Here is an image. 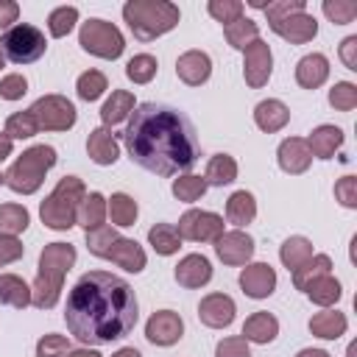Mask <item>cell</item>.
<instances>
[{"mask_svg": "<svg viewBox=\"0 0 357 357\" xmlns=\"http://www.w3.org/2000/svg\"><path fill=\"white\" fill-rule=\"evenodd\" d=\"M139 307L134 287L106 271L84 273L67 296L64 321L70 335L84 346L123 340L137 326Z\"/></svg>", "mask_w": 357, "mask_h": 357, "instance_id": "6da1fadb", "label": "cell"}, {"mask_svg": "<svg viewBox=\"0 0 357 357\" xmlns=\"http://www.w3.org/2000/svg\"><path fill=\"white\" fill-rule=\"evenodd\" d=\"M123 142L131 162L156 176H176L198 162V139L192 123L178 109L165 103L134 106L123 131Z\"/></svg>", "mask_w": 357, "mask_h": 357, "instance_id": "7a4b0ae2", "label": "cell"}, {"mask_svg": "<svg viewBox=\"0 0 357 357\" xmlns=\"http://www.w3.org/2000/svg\"><path fill=\"white\" fill-rule=\"evenodd\" d=\"M75 265V248L70 243H47L39 254L36 279L31 287V304L36 310H53L61 298L67 271Z\"/></svg>", "mask_w": 357, "mask_h": 357, "instance_id": "3957f363", "label": "cell"}, {"mask_svg": "<svg viewBox=\"0 0 357 357\" xmlns=\"http://www.w3.org/2000/svg\"><path fill=\"white\" fill-rule=\"evenodd\" d=\"M123 20L139 42H151L167 31H173L181 20L176 3L167 0H128L123 6Z\"/></svg>", "mask_w": 357, "mask_h": 357, "instance_id": "277c9868", "label": "cell"}, {"mask_svg": "<svg viewBox=\"0 0 357 357\" xmlns=\"http://www.w3.org/2000/svg\"><path fill=\"white\" fill-rule=\"evenodd\" d=\"M84 195H86V187H84V181L78 176L59 178V184L53 187V192L39 206L42 223L47 229L67 231L70 226H75V212H78V204L84 201Z\"/></svg>", "mask_w": 357, "mask_h": 357, "instance_id": "5b68a950", "label": "cell"}, {"mask_svg": "<svg viewBox=\"0 0 357 357\" xmlns=\"http://www.w3.org/2000/svg\"><path fill=\"white\" fill-rule=\"evenodd\" d=\"M53 165H56V148H50V145H31L6 170V184L14 192H20V195H31V192H36L42 187L45 173Z\"/></svg>", "mask_w": 357, "mask_h": 357, "instance_id": "8992f818", "label": "cell"}, {"mask_svg": "<svg viewBox=\"0 0 357 357\" xmlns=\"http://www.w3.org/2000/svg\"><path fill=\"white\" fill-rule=\"evenodd\" d=\"M78 45L86 53H92L98 59H109V61L120 59L126 50V39H123L120 28L106 20H86L78 31Z\"/></svg>", "mask_w": 357, "mask_h": 357, "instance_id": "52a82bcc", "label": "cell"}, {"mask_svg": "<svg viewBox=\"0 0 357 357\" xmlns=\"http://www.w3.org/2000/svg\"><path fill=\"white\" fill-rule=\"evenodd\" d=\"M45 47H47L45 33L36 25H28V22H20V25L8 28L0 36V50L14 64H31V61L42 59L45 56Z\"/></svg>", "mask_w": 357, "mask_h": 357, "instance_id": "ba28073f", "label": "cell"}, {"mask_svg": "<svg viewBox=\"0 0 357 357\" xmlns=\"http://www.w3.org/2000/svg\"><path fill=\"white\" fill-rule=\"evenodd\" d=\"M31 114L39 126V131H70L78 120V112L75 106L64 98V95H42L33 106H31Z\"/></svg>", "mask_w": 357, "mask_h": 357, "instance_id": "9c48e42d", "label": "cell"}, {"mask_svg": "<svg viewBox=\"0 0 357 357\" xmlns=\"http://www.w3.org/2000/svg\"><path fill=\"white\" fill-rule=\"evenodd\" d=\"M181 240H192V243H215L223 234V218L206 209H187L178 218L176 226Z\"/></svg>", "mask_w": 357, "mask_h": 357, "instance_id": "30bf717a", "label": "cell"}, {"mask_svg": "<svg viewBox=\"0 0 357 357\" xmlns=\"http://www.w3.org/2000/svg\"><path fill=\"white\" fill-rule=\"evenodd\" d=\"M243 75H245V84L251 89H259L268 84L271 78V70H273V53H271V45L265 39H254L245 50H243Z\"/></svg>", "mask_w": 357, "mask_h": 357, "instance_id": "8fae6325", "label": "cell"}, {"mask_svg": "<svg viewBox=\"0 0 357 357\" xmlns=\"http://www.w3.org/2000/svg\"><path fill=\"white\" fill-rule=\"evenodd\" d=\"M254 237L245 234L243 229H231V231H223L218 240H215V254L223 265H248L251 257H254Z\"/></svg>", "mask_w": 357, "mask_h": 357, "instance_id": "7c38bea8", "label": "cell"}, {"mask_svg": "<svg viewBox=\"0 0 357 357\" xmlns=\"http://www.w3.org/2000/svg\"><path fill=\"white\" fill-rule=\"evenodd\" d=\"M181 335H184V321L173 310H159L145 324V337L153 346H173L181 340Z\"/></svg>", "mask_w": 357, "mask_h": 357, "instance_id": "4fadbf2b", "label": "cell"}, {"mask_svg": "<svg viewBox=\"0 0 357 357\" xmlns=\"http://www.w3.org/2000/svg\"><path fill=\"white\" fill-rule=\"evenodd\" d=\"M234 312H237L234 298L226 296V293H209V296H204L201 304H198V318H201V324L209 326V329H223V326H229V324L234 321Z\"/></svg>", "mask_w": 357, "mask_h": 357, "instance_id": "5bb4252c", "label": "cell"}, {"mask_svg": "<svg viewBox=\"0 0 357 357\" xmlns=\"http://www.w3.org/2000/svg\"><path fill=\"white\" fill-rule=\"evenodd\" d=\"M240 287L248 298H268L276 290V271L268 262H251L240 271Z\"/></svg>", "mask_w": 357, "mask_h": 357, "instance_id": "9a60e30c", "label": "cell"}, {"mask_svg": "<svg viewBox=\"0 0 357 357\" xmlns=\"http://www.w3.org/2000/svg\"><path fill=\"white\" fill-rule=\"evenodd\" d=\"M271 31L279 33V36H282L284 42H290V45H304V42L315 39V33H318V20H315L312 14H307V11H298V14H293V17H284V20L273 22Z\"/></svg>", "mask_w": 357, "mask_h": 357, "instance_id": "2e32d148", "label": "cell"}, {"mask_svg": "<svg viewBox=\"0 0 357 357\" xmlns=\"http://www.w3.org/2000/svg\"><path fill=\"white\" fill-rule=\"evenodd\" d=\"M176 75L187 86H201L212 75V59L204 50H187L176 59Z\"/></svg>", "mask_w": 357, "mask_h": 357, "instance_id": "e0dca14e", "label": "cell"}, {"mask_svg": "<svg viewBox=\"0 0 357 357\" xmlns=\"http://www.w3.org/2000/svg\"><path fill=\"white\" fill-rule=\"evenodd\" d=\"M276 159H279V167H282L284 173L298 176V173H304V170L310 167L312 153H310V148H307V139H301V137H287V139L279 142Z\"/></svg>", "mask_w": 357, "mask_h": 357, "instance_id": "ac0fdd59", "label": "cell"}, {"mask_svg": "<svg viewBox=\"0 0 357 357\" xmlns=\"http://www.w3.org/2000/svg\"><path fill=\"white\" fill-rule=\"evenodd\" d=\"M173 276H176V282L181 287L195 290V287H204L212 279V265H209V259L204 254H187V257L178 259Z\"/></svg>", "mask_w": 357, "mask_h": 357, "instance_id": "d6986e66", "label": "cell"}, {"mask_svg": "<svg viewBox=\"0 0 357 357\" xmlns=\"http://www.w3.org/2000/svg\"><path fill=\"white\" fill-rule=\"evenodd\" d=\"M106 259H112L114 265H120V268L128 271V273H139V271L145 268V262H148L142 245H139L137 240H128V237H117V240L112 243Z\"/></svg>", "mask_w": 357, "mask_h": 357, "instance_id": "ffe728a7", "label": "cell"}, {"mask_svg": "<svg viewBox=\"0 0 357 357\" xmlns=\"http://www.w3.org/2000/svg\"><path fill=\"white\" fill-rule=\"evenodd\" d=\"M287 120H290V109H287L282 100H276V98L259 100V103L254 106V123H257V128L265 131V134L282 131V128L287 126Z\"/></svg>", "mask_w": 357, "mask_h": 357, "instance_id": "44dd1931", "label": "cell"}, {"mask_svg": "<svg viewBox=\"0 0 357 357\" xmlns=\"http://www.w3.org/2000/svg\"><path fill=\"white\" fill-rule=\"evenodd\" d=\"M86 153H89V159L95 162V165H114L117 162V156H120V145H117V139H114V134L109 131V128H95V131H89V137H86Z\"/></svg>", "mask_w": 357, "mask_h": 357, "instance_id": "7402d4cb", "label": "cell"}, {"mask_svg": "<svg viewBox=\"0 0 357 357\" xmlns=\"http://www.w3.org/2000/svg\"><path fill=\"white\" fill-rule=\"evenodd\" d=\"M329 78V61L324 53H310L296 64V81L304 89H318Z\"/></svg>", "mask_w": 357, "mask_h": 357, "instance_id": "603a6c76", "label": "cell"}, {"mask_svg": "<svg viewBox=\"0 0 357 357\" xmlns=\"http://www.w3.org/2000/svg\"><path fill=\"white\" fill-rule=\"evenodd\" d=\"M276 335H279V321H276L271 312H262V310H259V312L248 315L245 324H243V337H245L248 343L268 346V343L276 340Z\"/></svg>", "mask_w": 357, "mask_h": 357, "instance_id": "cb8c5ba5", "label": "cell"}, {"mask_svg": "<svg viewBox=\"0 0 357 357\" xmlns=\"http://www.w3.org/2000/svg\"><path fill=\"white\" fill-rule=\"evenodd\" d=\"M340 145H343V131L337 126H318L307 137V148L318 159H332Z\"/></svg>", "mask_w": 357, "mask_h": 357, "instance_id": "d4e9b609", "label": "cell"}, {"mask_svg": "<svg viewBox=\"0 0 357 357\" xmlns=\"http://www.w3.org/2000/svg\"><path fill=\"white\" fill-rule=\"evenodd\" d=\"M346 326H349L346 315L332 310V307H326L324 312H315L310 318V332L321 340H337L340 335H346Z\"/></svg>", "mask_w": 357, "mask_h": 357, "instance_id": "484cf974", "label": "cell"}, {"mask_svg": "<svg viewBox=\"0 0 357 357\" xmlns=\"http://www.w3.org/2000/svg\"><path fill=\"white\" fill-rule=\"evenodd\" d=\"M131 112H134V95H131L128 89H114L112 98L100 106L103 128H114V126H120L123 120H128Z\"/></svg>", "mask_w": 357, "mask_h": 357, "instance_id": "4316f807", "label": "cell"}, {"mask_svg": "<svg viewBox=\"0 0 357 357\" xmlns=\"http://www.w3.org/2000/svg\"><path fill=\"white\" fill-rule=\"evenodd\" d=\"M0 304L14 310H25L31 304V287L17 273H0Z\"/></svg>", "mask_w": 357, "mask_h": 357, "instance_id": "83f0119b", "label": "cell"}, {"mask_svg": "<svg viewBox=\"0 0 357 357\" xmlns=\"http://www.w3.org/2000/svg\"><path fill=\"white\" fill-rule=\"evenodd\" d=\"M106 215L112 218L114 226L128 229V226H134V220L139 215V206L128 192H112V198H106Z\"/></svg>", "mask_w": 357, "mask_h": 357, "instance_id": "f1b7e54d", "label": "cell"}, {"mask_svg": "<svg viewBox=\"0 0 357 357\" xmlns=\"http://www.w3.org/2000/svg\"><path fill=\"white\" fill-rule=\"evenodd\" d=\"M106 220V198L100 192H86L84 201L78 204V212H75V223L84 226L86 231L103 226Z\"/></svg>", "mask_w": 357, "mask_h": 357, "instance_id": "f546056e", "label": "cell"}, {"mask_svg": "<svg viewBox=\"0 0 357 357\" xmlns=\"http://www.w3.org/2000/svg\"><path fill=\"white\" fill-rule=\"evenodd\" d=\"M226 218L234 226H248L257 218V201H254V195L248 190L231 192L229 201H226Z\"/></svg>", "mask_w": 357, "mask_h": 357, "instance_id": "4dcf8cb0", "label": "cell"}, {"mask_svg": "<svg viewBox=\"0 0 357 357\" xmlns=\"http://www.w3.org/2000/svg\"><path fill=\"white\" fill-rule=\"evenodd\" d=\"M237 178V162H234V156H229V153H215L209 162H206V173H204V181H206V187L212 184V187H226V184H231Z\"/></svg>", "mask_w": 357, "mask_h": 357, "instance_id": "1f68e13d", "label": "cell"}, {"mask_svg": "<svg viewBox=\"0 0 357 357\" xmlns=\"http://www.w3.org/2000/svg\"><path fill=\"white\" fill-rule=\"evenodd\" d=\"M310 257H312V243H310L307 237H301V234H293V237H287V240L279 245V259H282V265H284L287 271L301 268Z\"/></svg>", "mask_w": 357, "mask_h": 357, "instance_id": "d6a6232c", "label": "cell"}, {"mask_svg": "<svg viewBox=\"0 0 357 357\" xmlns=\"http://www.w3.org/2000/svg\"><path fill=\"white\" fill-rule=\"evenodd\" d=\"M326 273H332V259H329V254H312L301 268L293 271V284H296V290H307L310 282H315V279H321V276H326Z\"/></svg>", "mask_w": 357, "mask_h": 357, "instance_id": "836d02e7", "label": "cell"}, {"mask_svg": "<svg viewBox=\"0 0 357 357\" xmlns=\"http://www.w3.org/2000/svg\"><path fill=\"white\" fill-rule=\"evenodd\" d=\"M148 243L153 245V251H156L159 257H170V254H176V251L181 248V237H178L176 226H170V223H156V226H151V229H148Z\"/></svg>", "mask_w": 357, "mask_h": 357, "instance_id": "e575fe53", "label": "cell"}, {"mask_svg": "<svg viewBox=\"0 0 357 357\" xmlns=\"http://www.w3.org/2000/svg\"><path fill=\"white\" fill-rule=\"evenodd\" d=\"M310 298H312V304H318V307H332V304H337V298H340V282L332 276V273H326V276H321V279H315V282H310V287L304 290Z\"/></svg>", "mask_w": 357, "mask_h": 357, "instance_id": "d590c367", "label": "cell"}, {"mask_svg": "<svg viewBox=\"0 0 357 357\" xmlns=\"http://www.w3.org/2000/svg\"><path fill=\"white\" fill-rule=\"evenodd\" d=\"M31 223V215L25 206L20 204H0V234L6 237H17L28 229Z\"/></svg>", "mask_w": 357, "mask_h": 357, "instance_id": "8d00e7d4", "label": "cell"}, {"mask_svg": "<svg viewBox=\"0 0 357 357\" xmlns=\"http://www.w3.org/2000/svg\"><path fill=\"white\" fill-rule=\"evenodd\" d=\"M223 33H226V42H229L231 47L245 50L254 39H259V25H257L254 20H248V17H240V20H234L231 25H226Z\"/></svg>", "mask_w": 357, "mask_h": 357, "instance_id": "74e56055", "label": "cell"}, {"mask_svg": "<svg viewBox=\"0 0 357 357\" xmlns=\"http://www.w3.org/2000/svg\"><path fill=\"white\" fill-rule=\"evenodd\" d=\"M106 89H109V81H106V75H103L100 70H86V73H81L78 81H75V92H78V98L86 100V103L98 100Z\"/></svg>", "mask_w": 357, "mask_h": 357, "instance_id": "f35d334b", "label": "cell"}, {"mask_svg": "<svg viewBox=\"0 0 357 357\" xmlns=\"http://www.w3.org/2000/svg\"><path fill=\"white\" fill-rule=\"evenodd\" d=\"M156 70H159V61H156V56H151V53H137V56H131L128 64H126V75H128V81H134V84H148V81H153Z\"/></svg>", "mask_w": 357, "mask_h": 357, "instance_id": "ab89813d", "label": "cell"}, {"mask_svg": "<svg viewBox=\"0 0 357 357\" xmlns=\"http://www.w3.org/2000/svg\"><path fill=\"white\" fill-rule=\"evenodd\" d=\"M75 22H78V8L75 6H59L47 17V31H50V36L61 39L75 28Z\"/></svg>", "mask_w": 357, "mask_h": 357, "instance_id": "60d3db41", "label": "cell"}, {"mask_svg": "<svg viewBox=\"0 0 357 357\" xmlns=\"http://www.w3.org/2000/svg\"><path fill=\"white\" fill-rule=\"evenodd\" d=\"M36 131H39V126H36L31 109L14 112V114L6 120V128H3V134H6L8 139H28V137H33Z\"/></svg>", "mask_w": 357, "mask_h": 357, "instance_id": "b9f144b4", "label": "cell"}, {"mask_svg": "<svg viewBox=\"0 0 357 357\" xmlns=\"http://www.w3.org/2000/svg\"><path fill=\"white\" fill-rule=\"evenodd\" d=\"M204 192H206V181H204L201 176L184 173V176L173 178V195H176L178 201H184V204H192V201H198Z\"/></svg>", "mask_w": 357, "mask_h": 357, "instance_id": "7bdbcfd3", "label": "cell"}, {"mask_svg": "<svg viewBox=\"0 0 357 357\" xmlns=\"http://www.w3.org/2000/svg\"><path fill=\"white\" fill-rule=\"evenodd\" d=\"M117 237H120V234H117V229L103 223V226H98V229L86 231V248H89V254H95V257L106 259V254H109V248H112V243H114Z\"/></svg>", "mask_w": 357, "mask_h": 357, "instance_id": "ee69618b", "label": "cell"}, {"mask_svg": "<svg viewBox=\"0 0 357 357\" xmlns=\"http://www.w3.org/2000/svg\"><path fill=\"white\" fill-rule=\"evenodd\" d=\"M329 106L337 112H351L357 106V86L351 81H337L329 89Z\"/></svg>", "mask_w": 357, "mask_h": 357, "instance_id": "f6af8a7d", "label": "cell"}, {"mask_svg": "<svg viewBox=\"0 0 357 357\" xmlns=\"http://www.w3.org/2000/svg\"><path fill=\"white\" fill-rule=\"evenodd\" d=\"M206 11L226 28V25H231L234 20L243 17V3H240V0H209V3H206Z\"/></svg>", "mask_w": 357, "mask_h": 357, "instance_id": "bcb514c9", "label": "cell"}, {"mask_svg": "<svg viewBox=\"0 0 357 357\" xmlns=\"http://www.w3.org/2000/svg\"><path fill=\"white\" fill-rule=\"evenodd\" d=\"M70 351H73L70 340L64 335H56V332L42 335L36 343V357H67Z\"/></svg>", "mask_w": 357, "mask_h": 357, "instance_id": "7dc6e473", "label": "cell"}, {"mask_svg": "<svg viewBox=\"0 0 357 357\" xmlns=\"http://www.w3.org/2000/svg\"><path fill=\"white\" fill-rule=\"evenodd\" d=\"M321 8L335 25H349L357 17V3H351V0H324Z\"/></svg>", "mask_w": 357, "mask_h": 357, "instance_id": "c3c4849f", "label": "cell"}, {"mask_svg": "<svg viewBox=\"0 0 357 357\" xmlns=\"http://www.w3.org/2000/svg\"><path fill=\"white\" fill-rule=\"evenodd\" d=\"M298 11H307V3L304 0H273L265 6V14H268V25L284 20V17H293Z\"/></svg>", "mask_w": 357, "mask_h": 357, "instance_id": "681fc988", "label": "cell"}, {"mask_svg": "<svg viewBox=\"0 0 357 357\" xmlns=\"http://www.w3.org/2000/svg\"><path fill=\"white\" fill-rule=\"evenodd\" d=\"M28 92V81L20 73H8L0 78V98L3 100H20Z\"/></svg>", "mask_w": 357, "mask_h": 357, "instance_id": "f907efd6", "label": "cell"}, {"mask_svg": "<svg viewBox=\"0 0 357 357\" xmlns=\"http://www.w3.org/2000/svg\"><path fill=\"white\" fill-rule=\"evenodd\" d=\"M215 357H251L248 340H245L243 335H231V337H223V340L215 346Z\"/></svg>", "mask_w": 357, "mask_h": 357, "instance_id": "816d5d0a", "label": "cell"}, {"mask_svg": "<svg viewBox=\"0 0 357 357\" xmlns=\"http://www.w3.org/2000/svg\"><path fill=\"white\" fill-rule=\"evenodd\" d=\"M335 198L346 209H357V176H343L335 184Z\"/></svg>", "mask_w": 357, "mask_h": 357, "instance_id": "f5cc1de1", "label": "cell"}, {"mask_svg": "<svg viewBox=\"0 0 357 357\" xmlns=\"http://www.w3.org/2000/svg\"><path fill=\"white\" fill-rule=\"evenodd\" d=\"M22 254H25V245H22L17 237H6V234H0V268L17 262Z\"/></svg>", "mask_w": 357, "mask_h": 357, "instance_id": "db71d44e", "label": "cell"}, {"mask_svg": "<svg viewBox=\"0 0 357 357\" xmlns=\"http://www.w3.org/2000/svg\"><path fill=\"white\" fill-rule=\"evenodd\" d=\"M20 17V3L17 0H0V28H14Z\"/></svg>", "mask_w": 357, "mask_h": 357, "instance_id": "11a10c76", "label": "cell"}, {"mask_svg": "<svg viewBox=\"0 0 357 357\" xmlns=\"http://www.w3.org/2000/svg\"><path fill=\"white\" fill-rule=\"evenodd\" d=\"M340 61L349 70H357V36H346L340 45Z\"/></svg>", "mask_w": 357, "mask_h": 357, "instance_id": "9f6ffc18", "label": "cell"}, {"mask_svg": "<svg viewBox=\"0 0 357 357\" xmlns=\"http://www.w3.org/2000/svg\"><path fill=\"white\" fill-rule=\"evenodd\" d=\"M11 148H14V139H8L6 134H0V162H6L11 156Z\"/></svg>", "mask_w": 357, "mask_h": 357, "instance_id": "6f0895ef", "label": "cell"}, {"mask_svg": "<svg viewBox=\"0 0 357 357\" xmlns=\"http://www.w3.org/2000/svg\"><path fill=\"white\" fill-rule=\"evenodd\" d=\"M296 357H332V354L324 351V349H301Z\"/></svg>", "mask_w": 357, "mask_h": 357, "instance_id": "680465c9", "label": "cell"}, {"mask_svg": "<svg viewBox=\"0 0 357 357\" xmlns=\"http://www.w3.org/2000/svg\"><path fill=\"white\" fill-rule=\"evenodd\" d=\"M112 357H142V354H139L134 346H123V349H117Z\"/></svg>", "mask_w": 357, "mask_h": 357, "instance_id": "91938a15", "label": "cell"}, {"mask_svg": "<svg viewBox=\"0 0 357 357\" xmlns=\"http://www.w3.org/2000/svg\"><path fill=\"white\" fill-rule=\"evenodd\" d=\"M67 357H100L95 349H73Z\"/></svg>", "mask_w": 357, "mask_h": 357, "instance_id": "94428289", "label": "cell"}, {"mask_svg": "<svg viewBox=\"0 0 357 357\" xmlns=\"http://www.w3.org/2000/svg\"><path fill=\"white\" fill-rule=\"evenodd\" d=\"M0 67H6V56H3V50H0Z\"/></svg>", "mask_w": 357, "mask_h": 357, "instance_id": "6125c7cd", "label": "cell"}, {"mask_svg": "<svg viewBox=\"0 0 357 357\" xmlns=\"http://www.w3.org/2000/svg\"><path fill=\"white\" fill-rule=\"evenodd\" d=\"M3 184H6V173H0V187H3Z\"/></svg>", "mask_w": 357, "mask_h": 357, "instance_id": "be15d7a7", "label": "cell"}]
</instances>
